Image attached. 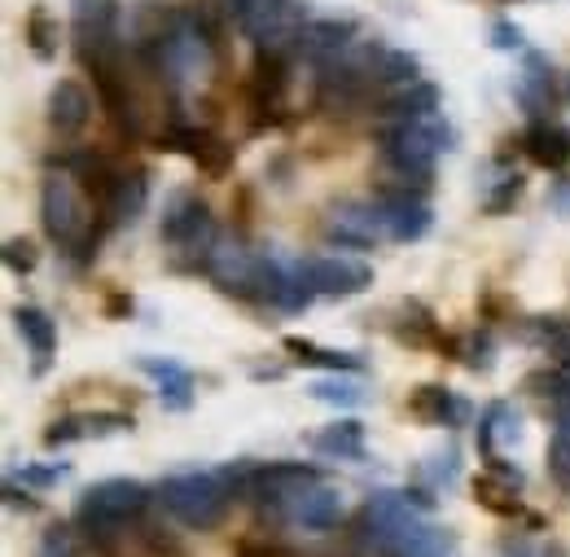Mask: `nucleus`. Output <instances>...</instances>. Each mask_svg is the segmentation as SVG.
<instances>
[{
    "mask_svg": "<svg viewBox=\"0 0 570 557\" xmlns=\"http://www.w3.org/2000/svg\"><path fill=\"white\" fill-rule=\"evenodd\" d=\"M92 194L79 185L75 172H49L45 176V189H40V219H45V233L71 251V255H88L97 246V224H92Z\"/></svg>",
    "mask_w": 570,
    "mask_h": 557,
    "instance_id": "f257e3e1",
    "label": "nucleus"
},
{
    "mask_svg": "<svg viewBox=\"0 0 570 557\" xmlns=\"http://www.w3.org/2000/svg\"><path fill=\"white\" fill-rule=\"evenodd\" d=\"M285 351L298 355V360L312 364V369H334V373H360V369H364V360L352 355V351L316 348V343H307V339H285Z\"/></svg>",
    "mask_w": 570,
    "mask_h": 557,
    "instance_id": "393cba45",
    "label": "nucleus"
},
{
    "mask_svg": "<svg viewBox=\"0 0 570 557\" xmlns=\"http://www.w3.org/2000/svg\"><path fill=\"white\" fill-rule=\"evenodd\" d=\"M58 22L49 18V9L45 4H36L31 13H27V49L40 58V62H49V58H58Z\"/></svg>",
    "mask_w": 570,
    "mask_h": 557,
    "instance_id": "bb28decb",
    "label": "nucleus"
},
{
    "mask_svg": "<svg viewBox=\"0 0 570 557\" xmlns=\"http://www.w3.org/2000/svg\"><path fill=\"white\" fill-rule=\"evenodd\" d=\"M13 325H18L22 343L31 348L36 373H45V369H49V360H53V348H58V325H53L40 307H18V312H13Z\"/></svg>",
    "mask_w": 570,
    "mask_h": 557,
    "instance_id": "412c9836",
    "label": "nucleus"
},
{
    "mask_svg": "<svg viewBox=\"0 0 570 557\" xmlns=\"http://www.w3.org/2000/svg\"><path fill=\"white\" fill-rule=\"evenodd\" d=\"M377 145H382L386 163H409V167H430L434 172V158L456 145V133H452L448 119L426 115V119H409V124H386L377 133Z\"/></svg>",
    "mask_w": 570,
    "mask_h": 557,
    "instance_id": "0eeeda50",
    "label": "nucleus"
},
{
    "mask_svg": "<svg viewBox=\"0 0 570 557\" xmlns=\"http://www.w3.org/2000/svg\"><path fill=\"white\" fill-rule=\"evenodd\" d=\"M224 9H228L237 22H242V18H246V9H250V0H224Z\"/></svg>",
    "mask_w": 570,
    "mask_h": 557,
    "instance_id": "ea45409f",
    "label": "nucleus"
},
{
    "mask_svg": "<svg viewBox=\"0 0 570 557\" xmlns=\"http://www.w3.org/2000/svg\"><path fill=\"white\" fill-rule=\"evenodd\" d=\"M228 488L219 475H171L158 483V505L189 531H212L219 527L228 509Z\"/></svg>",
    "mask_w": 570,
    "mask_h": 557,
    "instance_id": "20e7f679",
    "label": "nucleus"
},
{
    "mask_svg": "<svg viewBox=\"0 0 570 557\" xmlns=\"http://www.w3.org/2000/svg\"><path fill=\"white\" fill-rule=\"evenodd\" d=\"M316 483H321V470H316V466H298V461H273V466H255L246 500L282 518L285 505H289V500H298L303 491L316 488Z\"/></svg>",
    "mask_w": 570,
    "mask_h": 557,
    "instance_id": "1a4fd4ad",
    "label": "nucleus"
},
{
    "mask_svg": "<svg viewBox=\"0 0 570 557\" xmlns=\"http://www.w3.org/2000/svg\"><path fill=\"white\" fill-rule=\"evenodd\" d=\"M522 149L535 167H549V172H562L570 163V128L567 124H553V119H535L522 137Z\"/></svg>",
    "mask_w": 570,
    "mask_h": 557,
    "instance_id": "a211bd4d",
    "label": "nucleus"
},
{
    "mask_svg": "<svg viewBox=\"0 0 570 557\" xmlns=\"http://www.w3.org/2000/svg\"><path fill=\"white\" fill-rule=\"evenodd\" d=\"M149 67L176 84H194V79H207L215 62V40L189 18V13H171L163 36L149 45V49H137Z\"/></svg>",
    "mask_w": 570,
    "mask_h": 557,
    "instance_id": "7ed1b4c3",
    "label": "nucleus"
},
{
    "mask_svg": "<svg viewBox=\"0 0 570 557\" xmlns=\"http://www.w3.org/2000/svg\"><path fill=\"white\" fill-rule=\"evenodd\" d=\"M4 268H9V273H31V268H36V246H31L27 237L4 242Z\"/></svg>",
    "mask_w": 570,
    "mask_h": 557,
    "instance_id": "72a5a7b5",
    "label": "nucleus"
},
{
    "mask_svg": "<svg viewBox=\"0 0 570 557\" xmlns=\"http://www.w3.org/2000/svg\"><path fill=\"white\" fill-rule=\"evenodd\" d=\"M343 514H347V496L321 479L316 488H307L298 500H289L282 518L294 522V527H303V531H334L343 522Z\"/></svg>",
    "mask_w": 570,
    "mask_h": 557,
    "instance_id": "ddd939ff",
    "label": "nucleus"
},
{
    "mask_svg": "<svg viewBox=\"0 0 570 557\" xmlns=\"http://www.w3.org/2000/svg\"><path fill=\"white\" fill-rule=\"evenodd\" d=\"M325 237L334 246H352V251H373L386 228H382V211L377 203H338L325 219Z\"/></svg>",
    "mask_w": 570,
    "mask_h": 557,
    "instance_id": "9b49d317",
    "label": "nucleus"
},
{
    "mask_svg": "<svg viewBox=\"0 0 570 557\" xmlns=\"http://www.w3.org/2000/svg\"><path fill=\"white\" fill-rule=\"evenodd\" d=\"M145 198H149V180L145 172H119L115 185L106 189L101 198V228H115V224H132L145 211Z\"/></svg>",
    "mask_w": 570,
    "mask_h": 557,
    "instance_id": "dca6fc26",
    "label": "nucleus"
},
{
    "mask_svg": "<svg viewBox=\"0 0 570 557\" xmlns=\"http://www.w3.org/2000/svg\"><path fill=\"white\" fill-rule=\"evenodd\" d=\"M377 211H382V228L391 242H422L434 224V211L422 203V198H395V194H382L377 198Z\"/></svg>",
    "mask_w": 570,
    "mask_h": 557,
    "instance_id": "2eb2a0df",
    "label": "nucleus"
},
{
    "mask_svg": "<svg viewBox=\"0 0 570 557\" xmlns=\"http://www.w3.org/2000/svg\"><path fill=\"white\" fill-rule=\"evenodd\" d=\"M474 496H479V505L483 509H492V514H518L522 505H518V488L513 483H504V479H497L492 470L483 475V479H474Z\"/></svg>",
    "mask_w": 570,
    "mask_h": 557,
    "instance_id": "cd10ccee",
    "label": "nucleus"
},
{
    "mask_svg": "<svg viewBox=\"0 0 570 557\" xmlns=\"http://www.w3.org/2000/svg\"><path fill=\"white\" fill-rule=\"evenodd\" d=\"M356 36H360L356 18H312V22L303 27L294 53H298L307 67L325 70V67H334V62L356 45Z\"/></svg>",
    "mask_w": 570,
    "mask_h": 557,
    "instance_id": "9d476101",
    "label": "nucleus"
},
{
    "mask_svg": "<svg viewBox=\"0 0 570 557\" xmlns=\"http://www.w3.org/2000/svg\"><path fill=\"white\" fill-rule=\"evenodd\" d=\"M215 281V290L233 294V299H259L264 303V285L273 273V255H259L255 246L237 242V237H219L203 268Z\"/></svg>",
    "mask_w": 570,
    "mask_h": 557,
    "instance_id": "423d86ee",
    "label": "nucleus"
},
{
    "mask_svg": "<svg viewBox=\"0 0 570 557\" xmlns=\"http://www.w3.org/2000/svg\"><path fill=\"white\" fill-rule=\"evenodd\" d=\"M237 557H273V554H268V549H259V545H242Z\"/></svg>",
    "mask_w": 570,
    "mask_h": 557,
    "instance_id": "a19ab883",
    "label": "nucleus"
},
{
    "mask_svg": "<svg viewBox=\"0 0 570 557\" xmlns=\"http://www.w3.org/2000/svg\"><path fill=\"white\" fill-rule=\"evenodd\" d=\"M518 194H522V176H509V180H500V189L488 198V211L492 215H500V211H509L513 203H518Z\"/></svg>",
    "mask_w": 570,
    "mask_h": 557,
    "instance_id": "e433bc0d",
    "label": "nucleus"
},
{
    "mask_svg": "<svg viewBox=\"0 0 570 557\" xmlns=\"http://www.w3.org/2000/svg\"><path fill=\"white\" fill-rule=\"evenodd\" d=\"M307 395L321 400V404H338V409H356L360 400H364V391H360L356 382H347V378H321V382L307 387Z\"/></svg>",
    "mask_w": 570,
    "mask_h": 557,
    "instance_id": "c85d7f7f",
    "label": "nucleus"
},
{
    "mask_svg": "<svg viewBox=\"0 0 570 557\" xmlns=\"http://www.w3.org/2000/svg\"><path fill=\"white\" fill-rule=\"evenodd\" d=\"M246 40H255L259 49L268 53H285L298 45L307 18H303V4L298 0H250L246 18L237 22Z\"/></svg>",
    "mask_w": 570,
    "mask_h": 557,
    "instance_id": "6e6552de",
    "label": "nucleus"
},
{
    "mask_svg": "<svg viewBox=\"0 0 570 557\" xmlns=\"http://www.w3.org/2000/svg\"><path fill=\"white\" fill-rule=\"evenodd\" d=\"M75 27H110L119 31V0H71Z\"/></svg>",
    "mask_w": 570,
    "mask_h": 557,
    "instance_id": "7c9ffc66",
    "label": "nucleus"
},
{
    "mask_svg": "<svg viewBox=\"0 0 570 557\" xmlns=\"http://www.w3.org/2000/svg\"><path fill=\"white\" fill-rule=\"evenodd\" d=\"M553 470L570 479V395L558 400V430H553Z\"/></svg>",
    "mask_w": 570,
    "mask_h": 557,
    "instance_id": "2f4dec72",
    "label": "nucleus"
},
{
    "mask_svg": "<svg viewBox=\"0 0 570 557\" xmlns=\"http://www.w3.org/2000/svg\"><path fill=\"white\" fill-rule=\"evenodd\" d=\"M88 115H92V97L79 79H58L49 88V124L58 133H79L88 124Z\"/></svg>",
    "mask_w": 570,
    "mask_h": 557,
    "instance_id": "6ab92c4d",
    "label": "nucleus"
},
{
    "mask_svg": "<svg viewBox=\"0 0 570 557\" xmlns=\"http://www.w3.org/2000/svg\"><path fill=\"white\" fill-rule=\"evenodd\" d=\"M567 97H570V75H567Z\"/></svg>",
    "mask_w": 570,
    "mask_h": 557,
    "instance_id": "79ce46f5",
    "label": "nucleus"
},
{
    "mask_svg": "<svg viewBox=\"0 0 570 557\" xmlns=\"http://www.w3.org/2000/svg\"><path fill=\"white\" fill-rule=\"evenodd\" d=\"M439 110V88L430 79H413L404 88H386L377 101V115L386 124H409V119H426Z\"/></svg>",
    "mask_w": 570,
    "mask_h": 557,
    "instance_id": "f3484780",
    "label": "nucleus"
},
{
    "mask_svg": "<svg viewBox=\"0 0 570 557\" xmlns=\"http://www.w3.org/2000/svg\"><path fill=\"white\" fill-rule=\"evenodd\" d=\"M141 369L158 382V391H163V404L171 409V413H185L189 404H194V373L185 369V364H176V360H154V355H145Z\"/></svg>",
    "mask_w": 570,
    "mask_h": 557,
    "instance_id": "aec40b11",
    "label": "nucleus"
},
{
    "mask_svg": "<svg viewBox=\"0 0 570 557\" xmlns=\"http://www.w3.org/2000/svg\"><path fill=\"white\" fill-rule=\"evenodd\" d=\"M45 554L49 557H75V536H71V527H49L45 531Z\"/></svg>",
    "mask_w": 570,
    "mask_h": 557,
    "instance_id": "c9c22d12",
    "label": "nucleus"
},
{
    "mask_svg": "<svg viewBox=\"0 0 570 557\" xmlns=\"http://www.w3.org/2000/svg\"><path fill=\"white\" fill-rule=\"evenodd\" d=\"M303 277L312 285V294H330V299H347L373 285V268L347 260V255H321V260H303Z\"/></svg>",
    "mask_w": 570,
    "mask_h": 557,
    "instance_id": "f8f14e48",
    "label": "nucleus"
},
{
    "mask_svg": "<svg viewBox=\"0 0 570 557\" xmlns=\"http://www.w3.org/2000/svg\"><path fill=\"white\" fill-rule=\"evenodd\" d=\"M158 145H171V149H185L207 176H224L233 167V145L224 137H215L207 128H185V124H171L167 137H158Z\"/></svg>",
    "mask_w": 570,
    "mask_h": 557,
    "instance_id": "4468645a",
    "label": "nucleus"
},
{
    "mask_svg": "<svg viewBox=\"0 0 570 557\" xmlns=\"http://www.w3.org/2000/svg\"><path fill=\"white\" fill-rule=\"evenodd\" d=\"M67 475H71V466H62V461L58 466H22L18 470V479L31 483V488H58Z\"/></svg>",
    "mask_w": 570,
    "mask_h": 557,
    "instance_id": "473e14b6",
    "label": "nucleus"
},
{
    "mask_svg": "<svg viewBox=\"0 0 570 557\" xmlns=\"http://www.w3.org/2000/svg\"><path fill=\"white\" fill-rule=\"evenodd\" d=\"M492 45H500V49H518V45H522V36H518L509 22H497V27H492Z\"/></svg>",
    "mask_w": 570,
    "mask_h": 557,
    "instance_id": "4c0bfd02",
    "label": "nucleus"
},
{
    "mask_svg": "<svg viewBox=\"0 0 570 557\" xmlns=\"http://www.w3.org/2000/svg\"><path fill=\"white\" fill-rule=\"evenodd\" d=\"M413 79H422V75H417V58H413L409 49H386V45H382V53H377V62H373V84H377V88H404V84H413Z\"/></svg>",
    "mask_w": 570,
    "mask_h": 557,
    "instance_id": "a878e982",
    "label": "nucleus"
},
{
    "mask_svg": "<svg viewBox=\"0 0 570 557\" xmlns=\"http://www.w3.org/2000/svg\"><path fill=\"white\" fill-rule=\"evenodd\" d=\"M158 491H149L137 479H106V483H92V488L79 496V509H75V527L92 540V545H115L128 522H137L149 500Z\"/></svg>",
    "mask_w": 570,
    "mask_h": 557,
    "instance_id": "f03ea898",
    "label": "nucleus"
},
{
    "mask_svg": "<svg viewBox=\"0 0 570 557\" xmlns=\"http://www.w3.org/2000/svg\"><path fill=\"white\" fill-rule=\"evenodd\" d=\"M553 207H558V211H570V180H562V185L553 189Z\"/></svg>",
    "mask_w": 570,
    "mask_h": 557,
    "instance_id": "58836bf2",
    "label": "nucleus"
},
{
    "mask_svg": "<svg viewBox=\"0 0 570 557\" xmlns=\"http://www.w3.org/2000/svg\"><path fill=\"white\" fill-rule=\"evenodd\" d=\"M163 242L176 251V260L185 264V268H194V264H203L207 268V260H212L215 251V219L207 203L203 198H194V194H176L167 211H163Z\"/></svg>",
    "mask_w": 570,
    "mask_h": 557,
    "instance_id": "39448f33",
    "label": "nucleus"
},
{
    "mask_svg": "<svg viewBox=\"0 0 570 557\" xmlns=\"http://www.w3.org/2000/svg\"><path fill=\"white\" fill-rule=\"evenodd\" d=\"M83 439L88 434H115V430H132V418L124 413H83Z\"/></svg>",
    "mask_w": 570,
    "mask_h": 557,
    "instance_id": "f704fd0d",
    "label": "nucleus"
},
{
    "mask_svg": "<svg viewBox=\"0 0 570 557\" xmlns=\"http://www.w3.org/2000/svg\"><path fill=\"white\" fill-rule=\"evenodd\" d=\"M409 409L422 421H434V426H461L465 421V400L452 395L448 387H417L409 395Z\"/></svg>",
    "mask_w": 570,
    "mask_h": 557,
    "instance_id": "4be33fe9",
    "label": "nucleus"
},
{
    "mask_svg": "<svg viewBox=\"0 0 570 557\" xmlns=\"http://www.w3.org/2000/svg\"><path fill=\"white\" fill-rule=\"evenodd\" d=\"M312 448L321 452V457H338V461H360L364 457V426L360 421H334V426H325V430H316L312 434Z\"/></svg>",
    "mask_w": 570,
    "mask_h": 557,
    "instance_id": "5701e85b",
    "label": "nucleus"
},
{
    "mask_svg": "<svg viewBox=\"0 0 570 557\" xmlns=\"http://www.w3.org/2000/svg\"><path fill=\"white\" fill-rule=\"evenodd\" d=\"M285 79H289V62H285V53H268V49H259V62L250 70V92H255V101L259 106H277L285 92Z\"/></svg>",
    "mask_w": 570,
    "mask_h": 557,
    "instance_id": "b1692460",
    "label": "nucleus"
},
{
    "mask_svg": "<svg viewBox=\"0 0 570 557\" xmlns=\"http://www.w3.org/2000/svg\"><path fill=\"white\" fill-rule=\"evenodd\" d=\"M535 343L549 351L553 364L570 369V321H535Z\"/></svg>",
    "mask_w": 570,
    "mask_h": 557,
    "instance_id": "c756f323",
    "label": "nucleus"
}]
</instances>
